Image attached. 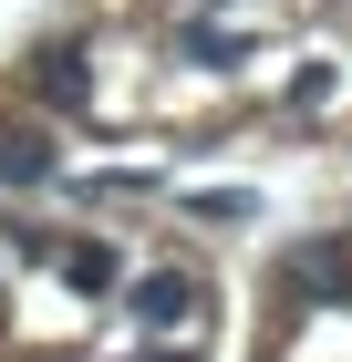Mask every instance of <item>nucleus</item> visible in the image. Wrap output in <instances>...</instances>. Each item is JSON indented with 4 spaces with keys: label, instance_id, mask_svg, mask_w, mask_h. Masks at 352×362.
<instances>
[{
    "label": "nucleus",
    "instance_id": "nucleus-4",
    "mask_svg": "<svg viewBox=\"0 0 352 362\" xmlns=\"http://www.w3.org/2000/svg\"><path fill=\"white\" fill-rule=\"evenodd\" d=\"M52 176V145L42 135H0V187H42Z\"/></svg>",
    "mask_w": 352,
    "mask_h": 362
},
{
    "label": "nucleus",
    "instance_id": "nucleus-2",
    "mask_svg": "<svg viewBox=\"0 0 352 362\" xmlns=\"http://www.w3.org/2000/svg\"><path fill=\"white\" fill-rule=\"evenodd\" d=\"M31 83H42V104H62V114H73L83 93H93V73H83V52H73V42H52V52L31 62Z\"/></svg>",
    "mask_w": 352,
    "mask_h": 362
},
{
    "label": "nucleus",
    "instance_id": "nucleus-6",
    "mask_svg": "<svg viewBox=\"0 0 352 362\" xmlns=\"http://www.w3.org/2000/svg\"><path fill=\"white\" fill-rule=\"evenodd\" d=\"M145 362H187V352H145Z\"/></svg>",
    "mask_w": 352,
    "mask_h": 362
},
{
    "label": "nucleus",
    "instance_id": "nucleus-1",
    "mask_svg": "<svg viewBox=\"0 0 352 362\" xmlns=\"http://www.w3.org/2000/svg\"><path fill=\"white\" fill-rule=\"evenodd\" d=\"M187 310H197V279H187V269H156V279H135V321H145V332H176Z\"/></svg>",
    "mask_w": 352,
    "mask_h": 362
},
{
    "label": "nucleus",
    "instance_id": "nucleus-3",
    "mask_svg": "<svg viewBox=\"0 0 352 362\" xmlns=\"http://www.w3.org/2000/svg\"><path fill=\"white\" fill-rule=\"evenodd\" d=\"M300 290L352 300V238H311V249H300Z\"/></svg>",
    "mask_w": 352,
    "mask_h": 362
},
{
    "label": "nucleus",
    "instance_id": "nucleus-5",
    "mask_svg": "<svg viewBox=\"0 0 352 362\" xmlns=\"http://www.w3.org/2000/svg\"><path fill=\"white\" fill-rule=\"evenodd\" d=\"M62 279H73V290H114V249H93V238H83V249L62 259Z\"/></svg>",
    "mask_w": 352,
    "mask_h": 362
}]
</instances>
